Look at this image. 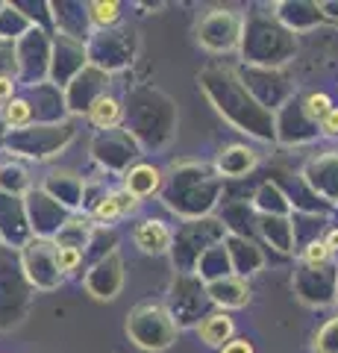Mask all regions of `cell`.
<instances>
[{"label": "cell", "instance_id": "cell-1", "mask_svg": "<svg viewBox=\"0 0 338 353\" xmlns=\"http://www.w3.org/2000/svg\"><path fill=\"white\" fill-rule=\"evenodd\" d=\"M233 336V321L226 315H212L200 324V339L206 345H224Z\"/></svg>", "mask_w": 338, "mask_h": 353}, {"label": "cell", "instance_id": "cell-2", "mask_svg": "<svg viewBox=\"0 0 338 353\" xmlns=\"http://www.w3.org/2000/svg\"><path fill=\"white\" fill-rule=\"evenodd\" d=\"M136 241H138V248H145V250H165L171 236L162 224H154V221H150V224H141L136 230Z\"/></svg>", "mask_w": 338, "mask_h": 353}, {"label": "cell", "instance_id": "cell-3", "mask_svg": "<svg viewBox=\"0 0 338 353\" xmlns=\"http://www.w3.org/2000/svg\"><path fill=\"white\" fill-rule=\"evenodd\" d=\"M136 206V197L124 192V194H112V197H106V201L94 209V215L97 218H115V215H124L127 209H133Z\"/></svg>", "mask_w": 338, "mask_h": 353}, {"label": "cell", "instance_id": "cell-4", "mask_svg": "<svg viewBox=\"0 0 338 353\" xmlns=\"http://www.w3.org/2000/svg\"><path fill=\"white\" fill-rule=\"evenodd\" d=\"M156 176H159V174H156L154 168H136L133 174H129L127 192L133 194V197H136V194H147V192H154V189H156V183H159Z\"/></svg>", "mask_w": 338, "mask_h": 353}, {"label": "cell", "instance_id": "cell-5", "mask_svg": "<svg viewBox=\"0 0 338 353\" xmlns=\"http://www.w3.org/2000/svg\"><path fill=\"white\" fill-rule=\"evenodd\" d=\"M118 115H121V109H118V103L112 101V97H103V101H97L92 106V121L97 127H112Z\"/></svg>", "mask_w": 338, "mask_h": 353}, {"label": "cell", "instance_id": "cell-6", "mask_svg": "<svg viewBox=\"0 0 338 353\" xmlns=\"http://www.w3.org/2000/svg\"><path fill=\"white\" fill-rule=\"evenodd\" d=\"M24 121H30V103L24 101H12L6 106V124H24Z\"/></svg>", "mask_w": 338, "mask_h": 353}, {"label": "cell", "instance_id": "cell-7", "mask_svg": "<svg viewBox=\"0 0 338 353\" xmlns=\"http://www.w3.org/2000/svg\"><path fill=\"white\" fill-rule=\"evenodd\" d=\"M89 9H92V18L97 24H112L118 18V3H92Z\"/></svg>", "mask_w": 338, "mask_h": 353}, {"label": "cell", "instance_id": "cell-8", "mask_svg": "<svg viewBox=\"0 0 338 353\" xmlns=\"http://www.w3.org/2000/svg\"><path fill=\"white\" fill-rule=\"evenodd\" d=\"M77 262H80V250L77 248H62L56 253V268L59 271H74L77 268Z\"/></svg>", "mask_w": 338, "mask_h": 353}, {"label": "cell", "instance_id": "cell-9", "mask_svg": "<svg viewBox=\"0 0 338 353\" xmlns=\"http://www.w3.org/2000/svg\"><path fill=\"white\" fill-rule=\"evenodd\" d=\"M306 109H309V115L324 118L326 112H330V97H326V94H312L306 101Z\"/></svg>", "mask_w": 338, "mask_h": 353}, {"label": "cell", "instance_id": "cell-10", "mask_svg": "<svg viewBox=\"0 0 338 353\" xmlns=\"http://www.w3.org/2000/svg\"><path fill=\"white\" fill-rule=\"evenodd\" d=\"M321 127L330 132V136H338V109H330V112L321 118Z\"/></svg>", "mask_w": 338, "mask_h": 353}, {"label": "cell", "instance_id": "cell-11", "mask_svg": "<svg viewBox=\"0 0 338 353\" xmlns=\"http://www.w3.org/2000/svg\"><path fill=\"white\" fill-rule=\"evenodd\" d=\"M326 256H330V248H326V245H312V248L306 250V259H309V262H324Z\"/></svg>", "mask_w": 338, "mask_h": 353}, {"label": "cell", "instance_id": "cell-12", "mask_svg": "<svg viewBox=\"0 0 338 353\" xmlns=\"http://www.w3.org/2000/svg\"><path fill=\"white\" fill-rule=\"evenodd\" d=\"M221 353H253V347H250L247 341H233V345H226Z\"/></svg>", "mask_w": 338, "mask_h": 353}, {"label": "cell", "instance_id": "cell-13", "mask_svg": "<svg viewBox=\"0 0 338 353\" xmlns=\"http://www.w3.org/2000/svg\"><path fill=\"white\" fill-rule=\"evenodd\" d=\"M9 97H12V80H9V77H0V103L9 101Z\"/></svg>", "mask_w": 338, "mask_h": 353}, {"label": "cell", "instance_id": "cell-14", "mask_svg": "<svg viewBox=\"0 0 338 353\" xmlns=\"http://www.w3.org/2000/svg\"><path fill=\"white\" fill-rule=\"evenodd\" d=\"M326 248H330V250H332V248H338V230L330 236V241H326Z\"/></svg>", "mask_w": 338, "mask_h": 353}]
</instances>
